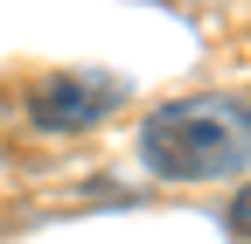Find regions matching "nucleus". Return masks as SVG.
<instances>
[{
  "mask_svg": "<svg viewBox=\"0 0 251 244\" xmlns=\"http://www.w3.org/2000/svg\"><path fill=\"white\" fill-rule=\"evenodd\" d=\"M140 154L168 181H230L251 174V105L224 91H196V98L161 105L140 126Z\"/></svg>",
  "mask_w": 251,
  "mask_h": 244,
  "instance_id": "obj_1",
  "label": "nucleus"
},
{
  "mask_svg": "<svg viewBox=\"0 0 251 244\" xmlns=\"http://www.w3.org/2000/svg\"><path fill=\"white\" fill-rule=\"evenodd\" d=\"M112 105H119V84L112 77H49V84H35V98H28L35 126H49V133L98 126Z\"/></svg>",
  "mask_w": 251,
  "mask_h": 244,
  "instance_id": "obj_2",
  "label": "nucleus"
},
{
  "mask_svg": "<svg viewBox=\"0 0 251 244\" xmlns=\"http://www.w3.org/2000/svg\"><path fill=\"white\" fill-rule=\"evenodd\" d=\"M230 230H237V237H251V189L230 202Z\"/></svg>",
  "mask_w": 251,
  "mask_h": 244,
  "instance_id": "obj_3",
  "label": "nucleus"
}]
</instances>
